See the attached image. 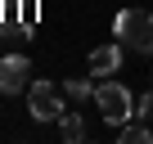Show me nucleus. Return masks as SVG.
Masks as SVG:
<instances>
[{"label":"nucleus","mask_w":153,"mask_h":144,"mask_svg":"<svg viewBox=\"0 0 153 144\" xmlns=\"http://www.w3.org/2000/svg\"><path fill=\"white\" fill-rule=\"evenodd\" d=\"M113 36L126 41L135 54H153V14L149 9H122L113 18Z\"/></svg>","instance_id":"nucleus-1"},{"label":"nucleus","mask_w":153,"mask_h":144,"mask_svg":"<svg viewBox=\"0 0 153 144\" xmlns=\"http://www.w3.org/2000/svg\"><path fill=\"white\" fill-rule=\"evenodd\" d=\"M95 104H99V117L113 122V126H122V122L135 117V99H131V90L122 81H99L95 86Z\"/></svg>","instance_id":"nucleus-2"},{"label":"nucleus","mask_w":153,"mask_h":144,"mask_svg":"<svg viewBox=\"0 0 153 144\" xmlns=\"http://www.w3.org/2000/svg\"><path fill=\"white\" fill-rule=\"evenodd\" d=\"M27 113H32L36 122H59V117H63L59 86H54V81H32V86H27Z\"/></svg>","instance_id":"nucleus-3"},{"label":"nucleus","mask_w":153,"mask_h":144,"mask_svg":"<svg viewBox=\"0 0 153 144\" xmlns=\"http://www.w3.org/2000/svg\"><path fill=\"white\" fill-rule=\"evenodd\" d=\"M27 72H32L27 54H9V59H0V95H18L23 86H32Z\"/></svg>","instance_id":"nucleus-4"},{"label":"nucleus","mask_w":153,"mask_h":144,"mask_svg":"<svg viewBox=\"0 0 153 144\" xmlns=\"http://www.w3.org/2000/svg\"><path fill=\"white\" fill-rule=\"evenodd\" d=\"M122 68V45H95L90 50V72H95V77H113V72Z\"/></svg>","instance_id":"nucleus-5"},{"label":"nucleus","mask_w":153,"mask_h":144,"mask_svg":"<svg viewBox=\"0 0 153 144\" xmlns=\"http://www.w3.org/2000/svg\"><path fill=\"white\" fill-rule=\"evenodd\" d=\"M117 140H122V144H153V131L144 126V117H131V122H122Z\"/></svg>","instance_id":"nucleus-6"},{"label":"nucleus","mask_w":153,"mask_h":144,"mask_svg":"<svg viewBox=\"0 0 153 144\" xmlns=\"http://www.w3.org/2000/svg\"><path fill=\"white\" fill-rule=\"evenodd\" d=\"M59 135H63L68 144H76V140H86V126H81V117L63 108V117H59Z\"/></svg>","instance_id":"nucleus-7"},{"label":"nucleus","mask_w":153,"mask_h":144,"mask_svg":"<svg viewBox=\"0 0 153 144\" xmlns=\"http://www.w3.org/2000/svg\"><path fill=\"white\" fill-rule=\"evenodd\" d=\"M63 95H68V99H90V95H95V81H86V77H68V81H63Z\"/></svg>","instance_id":"nucleus-8"},{"label":"nucleus","mask_w":153,"mask_h":144,"mask_svg":"<svg viewBox=\"0 0 153 144\" xmlns=\"http://www.w3.org/2000/svg\"><path fill=\"white\" fill-rule=\"evenodd\" d=\"M135 117H144V122H149V117H153V90H149V95H140V99H135Z\"/></svg>","instance_id":"nucleus-9"}]
</instances>
